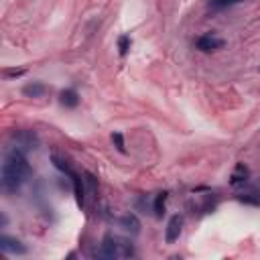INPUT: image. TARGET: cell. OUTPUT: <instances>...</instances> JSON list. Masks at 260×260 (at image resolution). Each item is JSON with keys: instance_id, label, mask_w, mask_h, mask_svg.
<instances>
[{"instance_id": "7a4b0ae2", "label": "cell", "mask_w": 260, "mask_h": 260, "mask_svg": "<svg viewBox=\"0 0 260 260\" xmlns=\"http://www.w3.org/2000/svg\"><path fill=\"white\" fill-rule=\"evenodd\" d=\"M94 256L114 260V258H132V256H136V252H134L130 242L122 240V238H118L114 234H106L104 240H102L100 250H96Z\"/></svg>"}, {"instance_id": "5b68a950", "label": "cell", "mask_w": 260, "mask_h": 260, "mask_svg": "<svg viewBox=\"0 0 260 260\" xmlns=\"http://www.w3.org/2000/svg\"><path fill=\"white\" fill-rule=\"evenodd\" d=\"M181 230H183V216L175 213V216L169 220V224H167V230H165V242H167V244L177 242V240H179V236H181Z\"/></svg>"}, {"instance_id": "2e32d148", "label": "cell", "mask_w": 260, "mask_h": 260, "mask_svg": "<svg viewBox=\"0 0 260 260\" xmlns=\"http://www.w3.org/2000/svg\"><path fill=\"white\" fill-rule=\"evenodd\" d=\"M27 73V69H10V67H6L4 69V78H21V75H25Z\"/></svg>"}, {"instance_id": "8992f818", "label": "cell", "mask_w": 260, "mask_h": 260, "mask_svg": "<svg viewBox=\"0 0 260 260\" xmlns=\"http://www.w3.org/2000/svg\"><path fill=\"white\" fill-rule=\"evenodd\" d=\"M12 139L17 141V144L23 146V148H37V143H39L37 134L30 132V130H19V132H14Z\"/></svg>"}, {"instance_id": "4fadbf2b", "label": "cell", "mask_w": 260, "mask_h": 260, "mask_svg": "<svg viewBox=\"0 0 260 260\" xmlns=\"http://www.w3.org/2000/svg\"><path fill=\"white\" fill-rule=\"evenodd\" d=\"M130 45H132V41H130L128 35H120L118 37V53H120V57H126Z\"/></svg>"}, {"instance_id": "5bb4252c", "label": "cell", "mask_w": 260, "mask_h": 260, "mask_svg": "<svg viewBox=\"0 0 260 260\" xmlns=\"http://www.w3.org/2000/svg\"><path fill=\"white\" fill-rule=\"evenodd\" d=\"M112 143L118 148V152H122V155H124V152H126V144H124V136H122V132H114L112 134Z\"/></svg>"}, {"instance_id": "3957f363", "label": "cell", "mask_w": 260, "mask_h": 260, "mask_svg": "<svg viewBox=\"0 0 260 260\" xmlns=\"http://www.w3.org/2000/svg\"><path fill=\"white\" fill-rule=\"evenodd\" d=\"M0 250H2L4 254H12V256L27 254V246H25V244L21 240H17V238L6 236V234L0 236Z\"/></svg>"}, {"instance_id": "9a60e30c", "label": "cell", "mask_w": 260, "mask_h": 260, "mask_svg": "<svg viewBox=\"0 0 260 260\" xmlns=\"http://www.w3.org/2000/svg\"><path fill=\"white\" fill-rule=\"evenodd\" d=\"M238 200L244 203H252V205H260V195L258 193H246V195H238Z\"/></svg>"}, {"instance_id": "277c9868", "label": "cell", "mask_w": 260, "mask_h": 260, "mask_svg": "<svg viewBox=\"0 0 260 260\" xmlns=\"http://www.w3.org/2000/svg\"><path fill=\"white\" fill-rule=\"evenodd\" d=\"M224 39H220V37H216V35H202L200 39L195 41V47L200 49V51H203V53H211V51H218V49H222L224 47Z\"/></svg>"}, {"instance_id": "6da1fadb", "label": "cell", "mask_w": 260, "mask_h": 260, "mask_svg": "<svg viewBox=\"0 0 260 260\" xmlns=\"http://www.w3.org/2000/svg\"><path fill=\"white\" fill-rule=\"evenodd\" d=\"M30 175V165L21 148H12L4 157L2 169H0V185L4 193H17Z\"/></svg>"}, {"instance_id": "7c38bea8", "label": "cell", "mask_w": 260, "mask_h": 260, "mask_svg": "<svg viewBox=\"0 0 260 260\" xmlns=\"http://www.w3.org/2000/svg\"><path fill=\"white\" fill-rule=\"evenodd\" d=\"M242 2V0H207V6L213 8V10H222V8H228V6H234Z\"/></svg>"}, {"instance_id": "30bf717a", "label": "cell", "mask_w": 260, "mask_h": 260, "mask_svg": "<svg viewBox=\"0 0 260 260\" xmlns=\"http://www.w3.org/2000/svg\"><path fill=\"white\" fill-rule=\"evenodd\" d=\"M246 179H248V169L244 167L242 163L236 167V171L232 173V177H230V185H242V183H246Z\"/></svg>"}, {"instance_id": "52a82bcc", "label": "cell", "mask_w": 260, "mask_h": 260, "mask_svg": "<svg viewBox=\"0 0 260 260\" xmlns=\"http://www.w3.org/2000/svg\"><path fill=\"white\" fill-rule=\"evenodd\" d=\"M59 104L63 108H78L80 104V94L75 91L73 87H67V89H61L59 91Z\"/></svg>"}, {"instance_id": "8fae6325", "label": "cell", "mask_w": 260, "mask_h": 260, "mask_svg": "<svg viewBox=\"0 0 260 260\" xmlns=\"http://www.w3.org/2000/svg\"><path fill=\"white\" fill-rule=\"evenodd\" d=\"M167 197H169V193H167V191H161V193L155 195V202H152V209H155V216H157V218H163Z\"/></svg>"}, {"instance_id": "ba28073f", "label": "cell", "mask_w": 260, "mask_h": 260, "mask_svg": "<svg viewBox=\"0 0 260 260\" xmlns=\"http://www.w3.org/2000/svg\"><path fill=\"white\" fill-rule=\"evenodd\" d=\"M120 226L124 228L126 232H130V234H139L141 232V222H139V218H136V216H132V213H128V216H124V218H120Z\"/></svg>"}, {"instance_id": "9c48e42d", "label": "cell", "mask_w": 260, "mask_h": 260, "mask_svg": "<svg viewBox=\"0 0 260 260\" xmlns=\"http://www.w3.org/2000/svg\"><path fill=\"white\" fill-rule=\"evenodd\" d=\"M45 91H47V87H45L41 82H30V84H27V86L23 87V94H25L27 98H41Z\"/></svg>"}]
</instances>
